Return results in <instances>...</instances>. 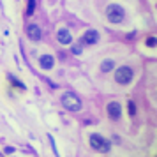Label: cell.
Here are the masks:
<instances>
[{"label":"cell","instance_id":"obj_5","mask_svg":"<svg viewBox=\"0 0 157 157\" xmlns=\"http://www.w3.org/2000/svg\"><path fill=\"white\" fill-rule=\"evenodd\" d=\"M97 41H99V32L94 29H88L81 36V44H86V46H90V44H97Z\"/></svg>","mask_w":157,"mask_h":157},{"label":"cell","instance_id":"obj_7","mask_svg":"<svg viewBox=\"0 0 157 157\" xmlns=\"http://www.w3.org/2000/svg\"><path fill=\"white\" fill-rule=\"evenodd\" d=\"M27 36H29V39H32V41H41V39H43V30L39 29V25L30 23L29 27H27Z\"/></svg>","mask_w":157,"mask_h":157},{"label":"cell","instance_id":"obj_1","mask_svg":"<svg viewBox=\"0 0 157 157\" xmlns=\"http://www.w3.org/2000/svg\"><path fill=\"white\" fill-rule=\"evenodd\" d=\"M124 16H125V11L118 4H109L106 7V18H108V21L113 23V25L124 21Z\"/></svg>","mask_w":157,"mask_h":157},{"label":"cell","instance_id":"obj_9","mask_svg":"<svg viewBox=\"0 0 157 157\" xmlns=\"http://www.w3.org/2000/svg\"><path fill=\"white\" fill-rule=\"evenodd\" d=\"M39 65H41V69H44V71H50V69H53V65H55V58L51 57V55H43V57L39 58Z\"/></svg>","mask_w":157,"mask_h":157},{"label":"cell","instance_id":"obj_4","mask_svg":"<svg viewBox=\"0 0 157 157\" xmlns=\"http://www.w3.org/2000/svg\"><path fill=\"white\" fill-rule=\"evenodd\" d=\"M90 147L97 152H102V154H108L111 148L109 141H106L101 134H90Z\"/></svg>","mask_w":157,"mask_h":157},{"label":"cell","instance_id":"obj_14","mask_svg":"<svg viewBox=\"0 0 157 157\" xmlns=\"http://www.w3.org/2000/svg\"><path fill=\"white\" fill-rule=\"evenodd\" d=\"M147 46H148V48H155V46H157V39L154 36L148 37V39H147Z\"/></svg>","mask_w":157,"mask_h":157},{"label":"cell","instance_id":"obj_2","mask_svg":"<svg viewBox=\"0 0 157 157\" xmlns=\"http://www.w3.org/2000/svg\"><path fill=\"white\" fill-rule=\"evenodd\" d=\"M62 106L67 111H79L81 109V99H79L76 94L72 92H65L62 95Z\"/></svg>","mask_w":157,"mask_h":157},{"label":"cell","instance_id":"obj_12","mask_svg":"<svg viewBox=\"0 0 157 157\" xmlns=\"http://www.w3.org/2000/svg\"><path fill=\"white\" fill-rule=\"evenodd\" d=\"M36 13V0H29L27 2V16H32Z\"/></svg>","mask_w":157,"mask_h":157},{"label":"cell","instance_id":"obj_15","mask_svg":"<svg viewBox=\"0 0 157 157\" xmlns=\"http://www.w3.org/2000/svg\"><path fill=\"white\" fill-rule=\"evenodd\" d=\"M71 53H74V55H81V44H72Z\"/></svg>","mask_w":157,"mask_h":157},{"label":"cell","instance_id":"obj_6","mask_svg":"<svg viewBox=\"0 0 157 157\" xmlns=\"http://www.w3.org/2000/svg\"><path fill=\"white\" fill-rule=\"evenodd\" d=\"M122 115V106L120 102H117V101H111L109 104H108V117L111 118V120H118Z\"/></svg>","mask_w":157,"mask_h":157},{"label":"cell","instance_id":"obj_3","mask_svg":"<svg viewBox=\"0 0 157 157\" xmlns=\"http://www.w3.org/2000/svg\"><path fill=\"white\" fill-rule=\"evenodd\" d=\"M132 76H134V71L132 67L129 65H120L117 71H115V81L120 83V85H129L132 81Z\"/></svg>","mask_w":157,"mask_h":157},{"label":"cell","instance_id":"obj_13","mask_svg":"<svg viewBox=\"0 0 157 157\" xmlns=\"http://www.w3.org/2000/svg\"><path fill=\"white\" fill-rule=\"evenodd\" d=\"M127 109H129V115H132V117L136 115V104L132 102V101H129L127 102Z\"/></svg>","mask_w":157,"mask_h":157},{"label":"cell","instance_id":"obj_11","mask_svg":"<svg viewBox=\"0 0 157 157\" xmlns=\"http://www.w3.org/2000/svg\"><path fill=\"white\" fill-rule=\"evenodd\" d=\"M7 78H9V81H11V83H13V85H14V86H18L20 90H27V86L23 85V83H21V81H20V79H18V78H14L13 74H9Z\"/></svg>","mask_w":157,"mask_h":157},{"label":"cell","instance_id":"obj_10","mask_svg":"<svg viewBox=\"0 0 157 157\" xmlns=\"http://www.w3.org/2000/svg\"><path fill=\"white\" fill-rule=\"evenodd\" d=\"M113 67H115V60H109V58H108V60H104V62L101 64V71L102 72H109Z\"/></svg>","mask_w":157,"mask_h":157},{"label":"cell","instance_id":"obj_8","mask_svg":"<svg viewBox=\"0 0 157 157\" xmlns=\"http://www.w3.org/2000/svg\"><path fill=\"white\" fill-rule=\"evenodd\" d=\"M57 39H58V43L60 44H71L72 43V36H71V32L67 29H60L57 32Z\"/></svg>","mask_w":157,"mask_h":157}]
</instances>
